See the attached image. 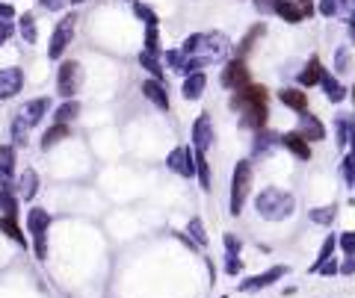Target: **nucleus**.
Returning a JSON list of instances; mask_svg holds the SVG:
<instances>
[{
	"instance_id": "obj_11",
	"label": "nucleus",
	"mask_w": 355,
	"mask_h": 298,
	"mask_svg": "<svg viewBox=\"0 0 355 298\" xmlns=\"http://www.w3.org/2000/svg\"><path fill=\"white\" fill-rule=\"evenodd\" d=\"M213 139H216V130H213L211 115L202 113V115L193 122V148H195L199 154H207V148L213 145Z\"/></svg>"
},
{
	"instance_id": "obj_10",
	"label": "nucleus",
	"mask_w": 355,
	"mask_h": 298,
	"mask_svg": "<svg viewBox=\"0 0 355 298\" xmlns=\"http://www.w3.org/2000/svg\"><path fill=\"white\" fill-rule=\"evenodd\" d=\"M219 83L225 89H231V92H237V89H243V86H249V68H246V62H243L240 56L231 59V62L222 68Z\"/></svg>"
},
{
	"instance_id": "obj_5",
	"label": "nucleus",
	"mask_w": 355,
	"mask_h": 298,
	"mask_svg": "<svg viewBox=\"0 0 355 298\" xmlns=\"http://www.w3.org/2000/svg\"><path fill=\"white\" fill-rule=\"evenodd\" d=\"M252 160H237L234 172H231V195H228V213L231 216H240L246 201H249V192H252Z\"/></svg>"
},
{
	"instance_id": "obj_28",
	"label": "nucleus",
	"mask_w": 355,
	"mask_h": 298,
	"mask_svg": "<svg viewBox=\"0 0 355 298\" xmlns=\"http://www.w3.org/2000/svg\"><path fill=\"white\" fill-rule=\"evenodd\" d=\"M18 207H21V198H18L15 186L12 190H0V216H15L18 218Z\"/></svg>"
},
{
	"instance_id": "obj_24",
	"label": "nucleus",
	"mask_w": 355,
	"mask_h": 298,
	"mask_svg": "<svg viewBox=\"0 0 355 298\" xmlns=\"http://www.w3.org/2000/svg\"><path fill=\"white\" fill-rule=\"evenodd\" d=\"M204 86H207V77L199 71V74H190L184 80V89H181V95L186 98V101H199L202 92H204Z\"/></svg>"
},
{
	"instance_id": "obj_7",
	"label": "nucleus",
	"mask_w": 355,
	"mask_h": 298,
	"mask_svg": "<svg viewBox=\"0 0 355 298\" xmlns=\"http://www.w3.org/2000/svg\"><path fill=\"white\" fill-rule=\"evenodd\" d=\"M166 168L169 172H175L178 177H195V148L190 145H178L169 151V157H166Z\"/></svg>"
},
{
	"instance_id": "obj_34",
	"label": "nucleus",
	"mask_w": 355,
	"mask_h": 298,
	"mask_svg": "<svg viewBox=\"0 0 355 298\" xmlns=\"http://www.w3.org/2000/svg\"><path fill=\"white\" fill-rule=\"evenodd\" d=\"M341 174H343V181H347V186H349V190H355V142L349 145V151L343 154Z\"/></svg>"
},
{
	"instance_id": "obj_40",
	"label": "nucleus",
	"mask_w": 355,
	"mask_h": 298,
	"mask_svg": "<svg viewBox=\"0 0 355 298\" xmlns=\"http://www.w3.org/2000/svg\"><path fill=\"white\" fill-rule=\"evenodd\" d=\"M145 51L148 54H160V36H157V27L145 30Z\"/></svg>"
},
{
	"instance_id": "obj_2",
	"label": "nucleus",
	"mask_w": 355,
	"mask_h": 298,
	"mask_svg": "<svg viewBox=\"0 0 355 298\" xmlns=\"http://www.w3.org/2000/svg\"><path fill=\"white\" fill-rule=\"evenodd\" d=\"M184 56L186 59H195V62H219V59L228 54V38L222 33H193L190 38L184 42Z\"/></svg>"
},
{
	"instance_id": "obj_47",
	"label": "nucleus",
	"mask_w": 355,
	"mask_h": 298,
	"mask_svg": "<svg viewBox=\"0 0 355 298\" xmlns=\"http://www.w3.org/2000/svg\"><path fill=\"white\" fill-rule=\"evenodd\" d=\"M334 62H338V71L343 74V71H349V51H347V47H341V51H338V59H334Z\"/></svg>"
},
{
	"instance_id": "obj_52",
	"label": "nucleus",
	"mask_w": 355,
	"mask_h": 298,
	"mask_svg": "<svg viewBox=\"0 0 355 298\" xmlns=\"http://www.w3.org/2000/svg\"><path fill=\"white\" fill-rule=\"evenodd\" d=\"M349 30H352V38H355V18H352V24H349Z\"/></svg>"
},
{
	"instance_id": "obj_31",
	"label": "nucleus",
	"mask_w": 355,
	"mask_h": 298,
	"mask_svg": "<svg viewBox=\"0 0 355 298\" xmlns=\"http://www.w3.org/2000/svg\"><path fill=\"white\" fill-rule=\"evenodd\" d=\"M18 33H21V38L27 45H36V38H39V27H36V18L24 12L21 18H18Z\"/></svg>"
},
{
	"instance_id": "obj_51",
	"label": "nucleus",
	"mask_w": 355,
	"mask_h": 298,
	"mask_svg": "<svg viewBox=\"0 0 355 298\" xmlns=\"http://www.w3.org/2000/svg\"><path fill=\"white\" fill-rule=\"evenodd\" d=\"M293 3H299L302 9H308V12H314V6H311V0H293Z\"/></svg>"
},
{
	"instance_id": "obj_48",
	"label": "nucleus",
	"mask_w": 355,
	"mask_h": 298,
	"mask_svg": "<svg viewBox=\"0 0 355 298\" xmlns=\"http://www.w3.org/2000/svg\"><path fill=\"white\" fill-rule=\"evenodd\" d=\"M15 18V6L12 3H0V21H12Z\"/></svg>"
},
{
	"instance_id": "obj_3",
	"label": "nucleus",
	"mask_w": 355,
	"mask_h": 298,
	"mask_svg": "<svg viewBox=\"0 0 355 298\" xmlns=\"http://www.w3.org/2000/svg\"><path fill=\"white\" fill-rule=\"evenodd\" d=\"M255 210H258V216L266 218V222H284V218H290L296 210V198L290 192L279 190V186H266V190L255 195Z\"/></svg>"
},
{
	"instance_id": "obj_41",
	"label": "nucleus",
	"mask_w": 355,
	"mask_h": 298,
	"mask_svg": "<svg viewBox=\"0 0 355 298\" xmlns=\"http://www.w3.org/2000/svg\"><path fill=\"white\" fill-rule=\"evenodd\" d=\"M222 242H225V257H240V248H243V242L237 240L234 233H225V236H222Z\"/></svg>"
},
{
	"instance_id": "obj_55",
	"label": "nucleus",
	"mask_w": 355,
	"mask_h": 298,
	"mask_svg": "<svg viewBox=\"0 0 355 298\" xmlns=\"http://www.w3.org/2000/svg\"><path fill=\"white\" fill-rule=\"evenodd\" d=\"M222 298H228V295H222Z\"/></svg>"
},
{
	"instance_id": "obj_21",
	"label": "nucleus",
	"mask_w": 355,
	"mask_h": 298,
	"mask_svg": "<svg viewBox=\"0 0 355 298\" xmlns=\"http://www.w3.org/2000/svg\"><path fill=\"white\" fill-rule=\"evenodd\" d=\"M279 101L284 106L296 109V113H308V95L302 92V89H281L279 92Z\"/></svg>"
},
{
	"instance_id": "obj_38",
	"label": "nucleus",
	"mask_w": 355,
	"mask_h": 298,
	"mask_svg": "<svg viewBox=\"0 0 355 298\" xmlns=\"http://www.w3.org/2000/svg\"><path fill=\"white\" fill-rule=\"evenodd\" d=\"M166 62H169V68H172V71H178V74H184L186 56H184V51H166Z\"/></svg>"
},
{
	"instance_id": "obj_14",
	"label": "nucleus",
	"mask_w": 355,
	"mask_h": 298,
	"mask_svg": "<svg viewBox=\"0 0 355 298\" xmlns=\"http://www.w3.org/2000/svg\"><path fill=\"white\" fill-rule=\"evenodd\" d=\"M39 186H42V181H39L36 168H24V172L18 174V181H15V192H18L21 201H33V198L39 195Z\"/></svg>"
},
{
	"instance_id": "obj_27",
	"label": "nucleus",
	"mask_w": 355,
	"mask_h": 298,
	"mask_svg": "<svg viewBox=\"0 0 355 298\" xmlns=\"http://www.w3.org/2000/svg\"><path fill=\"white\" fill-rule=\"evenodd\" d=\"M77 115H80V101L74 98V101H65V104H59V106H56L54 122H56V124H72Z\"/></svg>"
},
{
	"instance_id": "obj_4",
	"label": "nucleus",
	"mask_w": 355,
	"mask_h": 298,
	"mask_svg": "<svg viewBox=\"0 0 355 298\" xmlns=\"http://www.w3.org/2000/svg\"><path fill=\"white\" fill-rule=\"evenodd\" d=\"M51 213L45 207H30L27 210V233L30 248H33L36 260H47V231H51Z\"/></svg>"
},
{
	"instance_id": "obj_15",
	"label": "nucleus",
	"mask_w": 355,
	"mask_h": 298,
	"mask_svg": "<svg viewBox=\"0 0 355 298\" xmlns=\"http://www.w3.org/2000/svg\"><path fill=\"white\" fill-rule=\"evenodd\" d=\"M299 133L302 139H308V142H323L325 139V124L320 122L317 115H311V113H299Z\"/></svg>"
},
{
	"instance_id": "obj_23",
	"label": "nucleus",
	"mask_w": 355,
	"mask_h": 298,
	"mask_svg": "<svg viewBox=\"0 0 355 298\" xmlns=\"http://www.w3.org/2000/svg\"><path fill=\"white\" fill-rule=\"evenodd\" d=\"M334 142H338V148H347L355 142V122H349L347 115H341L334 122Z\"/></svg>"
},
{
	"instance_id": "obj_17",
	"label": "nucleus",
	"mask_w": 355,
	"mask_h": 298,
	"mask_svg": "<svg viewBox=\"0 0 355 298\" xmlns=\"http://www.w3.org/2000/svg\"><path fill=\"white\" fill-rule=\"evenodd\" d=\"M279 145H281V136H275V133H270L263 127V130H258V133H255V139H252V154L255 157H270Z\"/></svg>"
},
{
	"instance_id": "obj_1",
	"label": "nucleus",
	"mask_w": 355,
	"mask_h": 298,
	"mask_svg": "<svg viewBox=\"0 0 355 298\" xmlns=\"http://www.w3.org/2000/svg\"><path fill=\"white\" fill-rule=\"evenodd\" d=\"M231 106L240 109V124L249 127V130H263L266 127V115H270V109H266V89L263 86H243L237 89L231 95Z\"/></svg>"
},
{
	"instance_id": "obj_42",
	"label": "nucleus",
	"mask_w": 355,
	"mask_h": 298,
	"mask_svg": "<svg viewBox=\"0 0 355 298\" xmlns=\"http://www.w3.org/2000/svg\"><path fill=\"white\" fill-rule=\"evenodd\" d=\"M338 12H341V0H320V15L332 18V15H338Z\"/></svg>"
},
{
	"instance_id": "obj_29",
	"label": "nucleus",
	"mask_w": 355,
	"mask_h": 298,
	"mask_svg": "<svg viewBox=\"0 0 355 298\" xmlns=\"http://www.w3.org/2000/svg\"><path fill=\"white\" fill-rule=\"evenodd\" d=\"M323 65H320V59L317 56H311V62L305 65V71H299V86H314V83H320L323 80Z\"/></svg>"
},
{
	"instance_id": "obj_37",
	"label": "nucleus",
	"mask_w": 355,
	"mask_h": 298,
	"mask_svg": "<svg viewBox=\"0 0 355 298\" xmlns=\"http://www.w3.org/2000/svg\"><path fill=\"white\" fill-rule=\"evenodd\" d=\"M133 12L140 21H145V27H157V15H154V9H148L145 3H133Z\"/></svg>"
},
{
	"instance_id": "obj_39",
	"label": "nucleus",
	"mask_w": 355,
	"mask_h": 298,
	"mask_svg": "<svg viewBox=\"0 0 355 298\" xmlns=\"http://www.w3.org/2000/svg\"><path fill=\"white\" fill-rule=\"evenodd\" d=\"M338 245H341V251L347 254V257H355V231H343Z\"/></svg>"
},
{
	"instance_id": "obj_8",
	"label": "nucleus",
	"mask_w": 355,
	"mask_h": 298,
	"mask_svg": "<svg viewBox=\"0 0 355 298\" xmlns=\"http://www.w3.org/2000/svg\"><path fill=\"white\" fill-rule=\"evenodd\" d=\"M74 27H77V15H65L63 21H59L54 27V36H51V45H47V56L56 59L65 54V47L72 45V38H74Z\"/></svg>"
},
{
	"instance_id": "obj_18",
	"label": "nucleus",
	"mask_w": 355,
	"mask_h": 298,
	"mask_svg": "<svg viewBox=\"0 0 355 298\" xmlns=\"http://www.w3.org/2000/svg\"><path fill=\"white\" fill-rule=\"evenodd\" d=\"M142 95H145L157 109L169 113V92H166V86H163L160 80H145V83H142Z\"/></svg>"
},
{
	"instance_id": "obj_46",
	"label": "nucleus",
	"mask_w": 355,
	"mask_h": 298,
	"mask_svg": "<svg viewBox=\"0 0 355 298\" xmlns=\"http://www.w3.org/2000/svg\"><path fill=\"white\" fill-rule=\"evenodd\" d=\"M341 272V263L338 260H329V263H323L320 269H317V275H325V277H332V275H338Z\"/></svg>"
},
{
	"instance_id": "obj_6",
	"label": "nucleus",
	"mask_w": 355,
	"mask_h": 298,
	"mask_svg": "<svg viewBox=\"0 0 355 298\" xmlns=\"http://www.w3.org/2000/svg\"><path fill=\"white\" fill-rule=\"evenodd\" d=\"M83 86V68L77 59H65V62H59V71H56V92L59 98H65V101H74V95L80 92Z\"/></svg>"
},
{
	"instance_id": "obj_16",
	"label": "nucleus",
	"mask_w": 355,
	"mask_h": 298,
	"mask_svg": "<svg viewBox=\"0 0 355 298\" xmlns=\"http://www.w3.org/2000/svg\"><path fill=\"white\" fill-rule=\"evenodd\" d=\"M0 233H3L6 240H12L18 248H30V240H27L24 227L18 225L15 216H0Z\"/></svg>"
},
{
	"instance_id": "obj_45",
	"label": "nucleus",
	"mask_w": 355,
	"mask_h": 298,
	"mask_svg": "<svg viewBox=\"0 0 355 298\" xmlns=\"http://www.w3.org/2000/svg\"><path fill=\"white\" fill-rule=\"evenodd\" d=\"M225 272H228V275H240L243 272V260H240V257H225Z\"/></svg>"
},
{
	"instance_id": "obj_22",
	"label": "nucleus",
	"mask_w": 355,
	"mask_h": 298,
	"mask_svg": "<svg viewBox=\"0 0 355 298\" xmlns=\"http://www.w3.org/2000/svg\"><path fill=\"white\" fill-rule=\"evenodd\" d=\"M68 136H72V127L54 122V124L42 133V142H39V145H42V151H51L54 145H59V142H63V139H68Z\"/></svg>"
},
{
	"instance_id": "obj_33",
	"label": "nucleus",
	"mask_w": 355,
	"mask_h": 298,
	"mask_svg": "<svg viewBox=\"0 0 355 298\" xmlns=\"http://www.w3.org/2000/svg\"><path fill=\"white\" fill-rule=\"evenodd\" d=\"M195 177H199V186L204 192H211V163H207V157L195 151Z\"/></svg>"
},
{
	"instance_id": "obj_44",
	"label": "nucleus",
	"mask_w": 355,
	"mask_h": 298,
	"mask_svg": "<svg viewBox=\"0 0 355 298\" xmlns=\"http://www.w3.org/2000/svg\"><path fill=\"white\" fill-rule=\"evenodd\" d=\"M72 0H39V6L47 9V12H59V9H65Z\"/></svg>"
},
{
	"instance_id": "obj_13",
	"label": "nucleus",
	"mask_w": 355,
	"mask_h": 298,
	"mask_svg": "<svg viewBox=\"0 0 355 298\" xmlns=\"http://www.w3.org/2000/svg\"><path fill=\"white\" fill-rule=\"evenodd\" d=\"M51 113V98H33V101H27L21 109H18V115L27 122V127L33 130L36 124H42V118Z\"/></svg>"
},
{
	"instance_id": "obj_9",
	"label": "nucleus",
	"mask_w": 355,
	"mask_h": 298,
	"mask_svg": "<svg viewBox=\"0 0 355 298\" xmlns=\"http://www.w3.org/2000/svg\"><path fill=\"white\" fill-rule=\"evenodd\" d=\"M290 272V266H270L266 272L261 275H252V277H246V281H240V286L237 290L240 293H252V290H266V286H272L275 281H281V277H288Z\"/></svg>"
},
{
	"instance_id": "obj_25",
	"label": "nucleus",
	"mask_w": 355,
	"mask_h": 298,
	"mask_svg": "<svg viewBox=\"0 0 355 298\" xmlns=\"http://www.w3.org/2000/svg\"><path fill=\"white\" fill-rule=\"evenodd\" d=\"M9 136H12V145L15 148H24L30 142V127H27V122L18 113L12 115V122H9Z\"/></svg>"
},
{
	"instance_id": "obj_36",
	"label": "nucleus",
	"mask_w": 355,
	"mask_h": 298,
	"mask_svg": "<svg viewBox=\"0 0 355 298\" xmlns=\"http://www.w3.org/2000/svg\"><path fill=\"white\" fill-rule=\"evenodd\" d=\"M140 65L145 68V71H151V80H160L163 83V68H160V59H157V54L142 51L140 54Z\"/></svg>"
},
{
	"instance_id": "obj_54",
	"label": "nucleus",
	"mask_w": 355,
	"mask_h": 298,
	"mask_svg": "<svg viewBox=\"0 0 355 298\" xmlns=\"http://www.w3.org/2000/svg\"><path fill=\"white\" fill-rule=\"evenodd\" d=\"M352 98H355V89H352Z\"/></svg>"
},
{
	"instance_id": "obj_12",
	"label": "nucleus",
	"mask_w": 355,
	"mask_h": 298,
	"mask_svg": "<svg viewBox=\"0 0 355 298\" xmlns=\"http://www.w3.org/2000/svg\"><path fill=\"white\" fill-rule=\"evenodd\" d=\"M21 89H24V71H21V68H18V65L0 68V98H3V101L15 98Z\"/></svg>"
},
{
	"instance_id": "obj_30",
	"label": "nucleus",
	"mask_w": 355,
	"mask_h": 298,
	"mask_svg": "<svg viewBox=\"0 0 355 298\" xmlns=\"http://www.w3.org/2000/svg\"><path fill=\"white\" fill-rule=\"evenodd\" d=\"M323 92H325V98H329V101L332 104H341L343 101V98H347V89H343L338 80H334V77L332 74H323Z\"/></svg>"
},
{
	"instance_id": "obj_53",
	"label": "nucleus",
	"mask_w": 355,
	"mask_h": 298,
	"mask_svg": "<svg viewBox=\"0 0 355 298\" xmlns=\"http://www.w3.org/2000/svg\"><path fill=\"white\" fill-rule=\"evenodd\" d=\"M72 3H86V0H72Z\"/></svg>"
},
{
	"instance_id": "obj_35",
	"label": "nucleus",
	"mask_w": 355,
	"mask_h": 298,
	"mask_svg": "<svg viewBox=\"0 0 355 298\" xmlns=\"http://www.w3.org/2000/svg\"><path fill=\"white\" fill-rule=\"evenodd\" d=\"M334 248H338V240H334V236H325V240H323V245H320V251H317V260L311 263V272H317L323 263H329V260H332Z\"/></svg>"
},
{
	"instance_id": "obj_19",
	"label": "nucleus",
	"mask_w": 355,
	"mask_h": 298,
	"mask_svg": "<svg viewBox=\"0 0 355 298\" xmlns=\"http://www.w3.org/2000/svg\"><path fill=\"white\" fill-rule=\"evenodd\" d=\"M281 145L288 148V151L296 157V160H305V163L311 160V142H308V139H302L296 130H293V133H284V136H281Z\"/></svg>"
},
{
	"instance_id": "obj_50",
	"label": "nucleus",
	"mask_w": 355,
	"mask_h": 298,
	"mask_svg": "<svg viewBox=\"0 0 355 298\" xmlns=\"http://www.w3.org/2000/svg\"><path fill=\"white\" fill-rule=\"evenodd\" d=\"M341 275H355V257H343V263H341Z\"/></svg>"
},
{
	"instance_id": "obj_20",
	"label": "nucleus",
	"mask_w": 355,
	"mask_h": 298,
	"mask_svg": "<svg viewBox=\"0 0 355 298\" xmlns=\"http://www.w3.org/2000/svg\"><path fill=\"white\" fill-rule=\"evenodd\" d=\"M275 15H281L288 24H299L302 18H308L311 12L302 9L299 3H293V0H275Z\"/></svg>"
},
{
	"instance_id": "obj_49",
	"label": "nucleus",
	"mask_w": 355,
	"mask_h": 298,
	"mask_svg": "<svg viewBox=\"0 0 355 298\" xmlns=\"http://www.w3.org/2000/svg\"><path fill=\"white\" fill-rule=\"evenodd\" d=\"M255 9H258V12H275V0H255Z\"/></svg>"
},
{
	"instance_id": "obj_32",
	"label": "nucleus",
	"mask_w": 355,
	"mask_h": 298,
	"mask_svg": "<svg viewBox=\"0 0 355 298\" xmlns=\"http://www.w3.org/2000/svg\"><path fill=\"white\" fill-rule=\"evenodd\" d=\"M186 233H190V240L199 248H207V242H211V240H207V231H204V222L199 216H193L190 222H186Z\"/></svg>"
},
{
	"instance_id": "obj_43",
	"label": "nucleus",
	"mask_w": 355,
	"mask_h": 298,
	"mask_svg": "<svg viewBox=\"0 0 355 298\" xmlns=\"http://www.w3.org/2000/svg\"><path fill=\"white\" fill-rule=\"evenodd\" d=\"M12 36H15V24L12 21H0V47H3Z\"/></svg>"
},
{
	"instance_id": "obj_26",
	"label": "nucleus",
	"mask_w": 355,
	"mask_h": 298,
	"mask_svg": "<svg viewBox=\"0 0 355 298\" xmlns=\"http://www.w3.org/2000/svg\"><path fill=\"white\" fill-rule=\"evenodd\" d=\"M308 218H311L314 225H320V227H332L334 218H338V207H334V204L314 207V210H308Z\"/></svg>"
}]
</instances>
